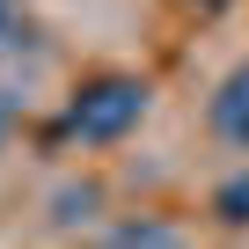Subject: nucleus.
<instances>
[{
  "mask_svg": "<svg viewBox=\"0 0 249 249\" xmlns=\"http://www.w3.org/2000/svg\"><path fill=\"white\" fill-rule=\"evenodd\" d=\"M15 8H22V0H0V15H15Z\"/></svg>",
  "mask_w": 249,
  "mask_h": 249,
  "instance_id": "423d86ee",
  "label": "nucleus"
},
{
  "mask_svg": "<svg viewBox=\"0 0 249 249\" xmlns=\"http://www.w3.org/2000/svg\"><path fill=\"white\" fill-rule=\"evenodd\" d=\"M213 132H220L227 147H249V59L213 88Z\"/></svg>",
  "mask_w": 249,
  "mask_h": 249,
  "instance_id": "f03ea898",
  "label": "nucleus"
},
{
  "mask_svg": "<svg viewBox=\"0 0 249 249\" xmlns=\"http://www.w3.org/2000/svg\"><path fill=\"white\" fill-rule=\"evenodd\" d=\"M15 52V15H0V59Z\"/></svg>",
  "mask_w": 249,
  "mask_h": 249,
  "instance_id": "39448f33",
  "label": "nucleus"
},
{
  "mask_svg": "<svg viewBox=\"0 0 249 249\" xmlns=\"http://www.w3.org/2000/svg\"><path fill=\"white\" fill-rule=\"evenodd\" d=\"M213 213H220L227 227H249V169H242V176H227V183L213 191Z\"/></svg>",
  "mask_w": 249,
  "mask_h": 249,
  "instance_id": "20e7f679",
  "label": "nucleus"
},
{
  "mask_svg": "<svg viewBox=\"0 0 249 249\" xmlns=\"http://www.w3.org/2000/svg\"><path fill=\"white\" fill-rule=\"evenodd\" d=\"M95 249H191V234L176 220H161V213H140V220H117Z\"/></svg>",
  "mask_w": 249,
  "mask_h": 249,
  "instance_id": "7ed1b4c3",
  "label": "nucleus"
},
{
  "mask_svg": "<svg viewBox=\"0 0 249 249\" xmlns=\"http://www.w3.org/2000/svg\"><path fill=\"white\" fill-rule=\"evenodd\" d=\"M147 95H154V88H147L140 73H95V81H81L73 103H66V117H59V140H81V147L124 140V132L147 117Z\"/></svg>",
  "mask_w": 249,
  "mask_h": 249,
  "instance_id": "f257e3e1",
  "label": "nucleus"
}]
</instances>
